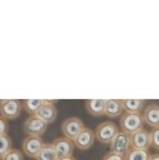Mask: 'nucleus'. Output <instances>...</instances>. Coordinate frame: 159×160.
Here are the masks:
<instances>
[{
	"label": "nucleus",
	"mask_w": 159,
	"mask_h": 160,
	"mask_svg": "<svg viewBox=\"0 0 159 160\" xmlns=\"http://www.w3.org/2000/svg\"><path fill=\"white\" fill-rule=\"evenodd\" d=\"M57 160H76V159L75 157H73V156H68V157L62 158V159H59Z\"/></svg>",
	"instance_id": "nucleus-25"
},
{
	"label": "nucleus",
	"mask_w": 159,
	"mask_h": 160,
	"mask_svg": "<svg viewBox=\"0 0 159 160\" xmlns=\"http://www.w3.org/2000/svg\"><path fill=\"white\" fill-rule=\"evenodd\" d=\"M12 139L8 134L0 136V159L12 148Z\"/></svg>",
	"instance_id": "nucleus-19"
},
{
	"label": "nucleus",
	"mask_w": 159,
	"mask_h": 160,
	"mask_svg": "<svg viewBox=\"0 0 159 160\" xmlns=\"http://www.w3.org/2000/svg\"><path fill=\"white\" fill-rule=\"evenodd\" d=\"M143 120L153 128L159 127V105L151 104L145 108L143 113Z\"/></svg>",
	"instance_id": "nucleus-12"
},
{
	"label": "nucleus",
	"mask_w": 159,
	"mask_h": 160,
	"mask_svg": "<svg viewBox=\"0 0 159 160\" xmlns=\"http://www.w3.org/2000/svg\"><path fill=\"white\" fill-rule=\"evenodd\" d=\"M118 133V128L114 122L104 121L95 129V138L101 144H110Z\"/></svg>",
	"instance_id": "nucleus-2"
},
{
	"label": "nucleus",
	"mask_w": 159,
	"mask_h": 160,
	"mask_svg": "<svg viewBox=\"0 0 159 160\" xmlns=\"http://www.w3.org/2000/svg\"><path fill=\"white\" fill-rule=\"evenodd\" d=\"M130 148V135L123 131H118L110 143L111 152L122 156H126Z\"/></svg>",
	"instance_id": "nucleus-5"
},
{
	"label": "nucleus",
	"mask_w": 159,
	"mask_h": 160,
	"mask_svg": "<svg viewBox=\"0 0 159 160\" xmlns=\"http://www.w3.org/2000/svg\"><path fill=\"white\" fill-rule=\"evenodd\" d=\"M48 124L37 115H31L23 123V131L27 136L41 137L48 129Z\"/></svg>",
	"instance_id": "nucleus-3"
},
{
	"label": "nucleus",
	"mask_w": 159,
	"mask_h": 160,
	"mask_svg": "<svg viewBox=\"0 0 159 160\" xmlns=\"http://www.w3.org/2000/svg\"><path fill=\"white\" fill-rule=\"evenodd\" d=\"M151 134V145L156 149H159V127L153 128Z\"/></svg>",
	"instance_id": "nucleus-21"
},
{
	"label": "nucleus",
	"mask_w": 159,
	"mask_h": 160,
	"mask_svg": "<svg viewBox=\"0 0 159 160\" xmlns=\"http://www.w3.org/2000/svg\"><path fill=\"white\" fill-rule=\"evenodd\" d=\"M8 131H9V123L7 120L0 116V136L8 134Z\"/></svg>",
	"instance_id": "nucleus-22"
},
{
	"label": "nucleus",
	"mask_w": 159,
	"mask_h": 160,
	"mask_svg": "<svg viewBox=\"0 0 159 160\" xmlns=\"http://www.w3.org/2000/svg\"><path fill=\"white\" fill-rule=\"evenodd\" d=\"M105 101L104 99H89L86 102V109L87 112L94 117L104 115Z\"/></svg>",
	"instance_id": "nucleus-14"
},
{
	"label": "nucleus",
	"mask_w": 159,
	"mask_h": 160,
	"mask_svg": "<svg viewBox=\"0 0 159 160\" xmlns=\"http://www.w3.org/2000/svg\"><path fill=\"white\" fill-rule=\"evenodd\" d=\"M51 144H52L58 159L73 156L75 146L73 141L65 137L58 138L55 139L51 142Z\"/></svg>",
	"instance_id": "nucleus-7"
},
{
	"label": "nucleus",
	"mask_w": 159,
	"mask_h": 160,
	"mask_svg": "<svg viewBox=\"0 0 159 160\" xmlns=\"http://www.w3.org/2000/svg\"><path fill=\"white\" fill-rule=\"evenodd\" d=\"M131 148L148 150L151 146V134L146 129H141L130 135Z\"/></svg>",
	"instance_id": "nucleus-10"
},
{
	"label": "nucleus",
	"mask_w": 159,
	"mask_h": 160,
	"mask_svg": "<svg viewBox=\"0 0 159 160\" xmlns=\"http://www.w3.org/2000/svg\"><path fill=\"white\" fill-rule=\"evenodd\" d=\"M123 109L126 112L140 113L144 106L145 101L143 99H123L122 100Z\"/></svg>",
	"instance_id": "nucleus-15"
},
{
	"label": "nucleus",
	"mask_w": 159,
	"mask_h": 160,
	"mask_svg": "<svg viewBox=\"0 0 159 160\" xmlns=\"http://www.w3.org/2000/svg\"><path fill=\"white\" fill-rule=\"evenodd\" d=\"M149 160H159V153L151 155V157H150Z\"/></svg>",
	"instance_id": "nucleus-24"
},
{
	"label": "nucleus",
	"mask_w": 159,
	"mask_h": 160,
	"mask_svg": "<svg viewBox=\"0 0 159 160\" xmlns=\"http://www.w3.org/2000/svg\"><path fill=\"white\" fill-rule=\"evenodd\" d=\"M56 102L57 101L45 100V103L36 115L48 124L53 123L56 120L58 115V109L55 106Z\"/></svg>",
	"instance_id": "nucleus-11"
},
{
	"label": "nucleus",
	"mask_w": 159,
	"mask_h": 160,
	"mask_svg": "<svg viewBox=\"0 0 159 160\" xmlns=\"http://www.w3.org/2000/svg\"><path fill=\"white\" fill-rule=\"evenodd\" d=\"M84 128L81 119L76 117H70L65 119L62 124V131L65 138L73 141Z\"/></svg>",
	"instance_id": "nucleus-6"
},
{
	"label": "nucleus",
	"mask_w": 159,
	"mask_h": 160,
	"mask_svg": "<svg viewBox=\"0 0 159 160\" xmlns=\"http://www.w3.org/2000/svg\"><path fill=\"white\" fill-rule=\"evenodd\" d=\"M37 160H57L55 152L51 143H45L37 155Z\"/></svg>",
	"instance_id": "nucleus-16"
},
{
	"label": "nucleus",
	"mask_w": 159,
	"mask_h": 160,
	"mask_svg": "<svg viewBox=\"0 0 159 160\" xmlns=\"http://www.w3.org/2000/svg\"><path fill=\"white\" fill-rule=\"evenodd\" d=\"M123 106L122 100L107 99L105 101L104 115L110 118H116L119 117L123 112Z\"/></svg>",
	"instance_id": "nucleus-13"
},
{
	"label": "nucleus",
	"mask_w": 159,
	"mask_h": 160,
	"mask_svg": "<svg viewBox=\"0 0 159 160\" xmlns=\"http://www.w3.org/2000/svg\"><path fill=\"white\" fill-rule=\"evenodd\" d=\"M44 103L45 100L43 99H26L23 101V107L30 115H36Z\"/></svg>",
	"instance_id": "nucleus-17"
},
{
	"label": "nucleus",
	"mask_w": 159,
	"mask_h": 160,
	"mask_svg": "<svg viewBox=\"0 0 159 160\" xmlns=\"http://www.w3.org/2000/svg\"><path fill=\"white\" fill-rule=\"evenodd\" d=\"M2 160H23V155L20 150L17 148H11L4 156Z\"/></svg>",
	"instance_id": "nucleus-20"
},
{
	"label": "nucleus",
	"mask_w": 159,
	"mask_h": 160,
	"mask_svg": "<svg viewBox=\"0 0 159 160\" xmlns=\"http://www.w3.org/2000/svg\"><path fill=\"white\" fill-rule=\"evenodd\" d=\"M95 139L94 132L90 128L84 127L73 140L74 145L79 149L87 150L91 148Z\"/></svg>",
	"instance_id": "nucleus-9"
},
{
	"label": "nucleus",
	"mask_w": 159,
	"mask_h": 160,
	"mask_svg": "<svg viewBox=\"0 0 159 160\" xmlns=\"http://www.w3.org/2000/svg\"><path fill=\"white\" fill-rule=\"evenodd\" d=\"M23 102L18 99L0 100V116L6 120H12L20 116Z\"/></svg>",
	"instance_id": "nucleus-4"
},
{
	"label": "nucleus",
	"mask_w": 159,
	"mask_h": 160,
	"mask_svg": "<svg viewBox=\"0 0 159 160\" xmlns=\"http://www.w3.org/2000/svg\"><path fill=\"white\" fill-rule=\"evenodd\" d=\"M45 142L41 137L27 136L22 142V148L26 156L30 158H37Z\"/></svg>",
	"instance_id": "nucleus-8"
},
{
	"label": "nucleus",
	"mask_w": 159,
	"mask_h": 160,
	"mask_svg": "<svg viewBox=\"0 0 159 160\" xmlns=\"http://www.w3.org/2000/svg\"><path fill=\"white\" fill-rule=\"evenodd\" d=\"M151 157L148 150L135 149L130 148L127 154L125 156L126 160H149Z\"/></svg>",
	"instance_id": "nucleus-18"
},
{
	"label": "nucleus",
	"mask_w": 159,
	"mask_h": 160,
	"mask_svg": "<svg viewBox=\"0 0 159 160\" xmlns=\"http://www.w3.org/2000/svg\"><path fill=\"white\" fill-rule=\"evenodd\" d=\"M102 160H126V159H125L124 156H122V155L117 154V153L112 152L110 151L107 154L104 155Z\"/></svg>",
	"instance_id": "nucleus-23"
},
{
	"label": "nucleus",
	"mask_w": 159,
	"mask_h": 160,
	"mask_svg": "<svg viewBox=\"0 0 159 160\" xmlns=\"http://www.w3.org/2000/svg\"><path fill=\"white\" fill-rule=\"evenodd\" d=\"M144 120L141 113L125 112L121 117L119 125L122 131L131 135L133 133L143 129Z\"/></svg>",
	"instance_id": "nucleus-1"
}]
</instances>
